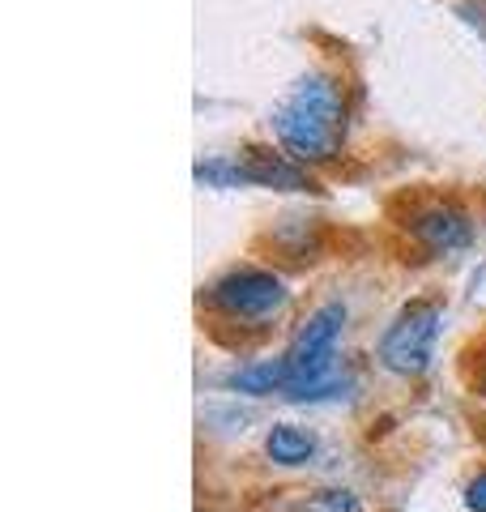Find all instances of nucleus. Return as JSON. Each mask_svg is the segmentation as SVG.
Instances as JSON below:
<instances>
[{
    "label": "nucleus",
    "mask_w": 486,
    "mask_h": 512,
    "mask_svg": "<svg viewBox=\"0 0 486 512\" xmlns=\"http://www.w3.org/2000/svg\"><path fill=\"white\" fill-rule=\"evenodd\" d=\"M273 133L303 167L333 163L346 141V99L333 77L307 73L303 82H295V90L273 107Z\"/></svg>",
    "instance_id": "1"
},
{
    "label": "nucleus",
    "mask_w": 486,
    "mask_h": 512,
    "mask_svg": "<svg viewBox=\"0 0 486 512\" xmlns=\"http://www.w3.org/2000/svg\"><path fill=\"white\" fill-rule=\"evenodd\" d=\"M346 325V308L342 303H324L299 325L295 342L286 350V397L290 402H307V397H320L329 389V372H333V350L342 338Z\"/></svg>",
    "instance_id": "2"
},
{
    "label": "nucleus",
    "mask_w": 486,
    "mask_h": 512,
    "mask_svg": "<svg viewBox=\"0 0 486 512\" xmlns=\"http://www.w3.org/2000/svg\"><path fill=\"white\" fill-rule=\"evenodd\" d=\"M440 303L435 299H414L397 312V320L380 338V363L397 376H423L435 355V338H440Z\"/></svg>",
    "instance_id": "3"
},
{
    "label": "nucleus",
    "mask_w": 486,
    "mask_h": 512,
    "mask_svg": "<svg viewBox=\"0 0 486 512\" xmlns=\"http://www.w3.org/2000/svg\"><path fill=\"white\" fill-rule=\"evenodd\" d=\"M209 303L231 320H265L286 308V282L269 269H235V274L214 282Z\"/></svg>",
    "instance_id": "4"
},
{
    "label": "nucleus",
    "mask_w": 486,
    "mask_h": 512,
    "mask_svg": "<svg viewBox=\"0 0 486 512\" xmlns=\"http://www.w3.org/2000/svg\"><path fill=\"white\" fill-rule=\"evenodd\" d=\"M410 235L423 244L427 252L435 256H448V252H461L469 244V235H474V227H469V218L457 210V205H423L410 222Z\"/></svg>",
    "instance_id": "5"
},
{
    "label": "nucleus",
    "mask_w": 486,
    "mask_h": 512,
    "mask_svg": "<svg viewBox=\"0 0 486 512\" xmlns=\"http://www.w3.org/2000/svg\"><path fill=\"white\" fill-rule=\"evenodd\" d=\"M239 163H243V171H248L252 188H278V192H307V188H316L312 175L303 171V163H299V158H290V154H273V150H261V146H248Z\"/></svg>",
    "instance_id": "6"
},
{
    "label": "nucleus",
    "mask_w": 486,
    "mask_h": 512,
    "mask_svg": "<svg viewBox=\"0 0 486 512\" xmlns=\"http://www.w3.org/2000/svg\"><path fill=\"white\" fill-rule=\"evenodd\" d=\"M265 453L273 466H307V461L316 457V436L295 423H278V427H269V436H265Z\"/></svg>",
    "instance_id": "7"
},
{
    "label": "nucleus",
    "mask_w": 486,
    "mask_h": 512,
    "mask_svg": "<svg viewBox=\"0 0 486 512\" xmlns=\"http://www.w3.org/2000/svg\"><path fill=\"white\" fill-rule=\"evenodd\" d=\"M231 389L248 393V397H269V393H286V359H273V363H252V367H239L231 376Z\"/></svg>",
    "instance_id": "8"
},
{
    "label": "nucleus",
    "mask_w": 486,
    "mask_h": 512,
    "mask_svg": "<svg viewBox=\"0 0 486 512\" xmlns=\"http://www.w3.org/2000/svg\"><path fill=\"white\" fill-rule=\"evenodd\" d=\"M197 184L209 188H243L248 184V171H243L239 158H209V163H197Z\"/></svg>",
    "instance_id": "9"
},
{
    "label": "nucleus",
    "mask_w": 486,
    "mask_h": 512,
    "mask_svg": "<svg viewBox=\"0 0 486 512\" xmlns=\"http://www.w3.org/2000/svg\"><path fill=\"white\" fill-rule=\"evenodd\" d=\"M290 512H363V500L354 491H312Z\"/></svg>",
    "instance_id": "10"
},
{
    "label": "nucleus",
    "mask_w": 486,
    "mask_h": 512,
    "mask_svg": "<svg viewBox=\"0 0 486 512\" xmlns=\"http://www.w3.org/2000/svg\"><path fill=\"white\" fill-rule=\"evenodd\" d=\"M465 508L469 512H486V470L478 478H469V487H465Z\"/></svg>",
    "instance_id": "11"
}]
</instances>
